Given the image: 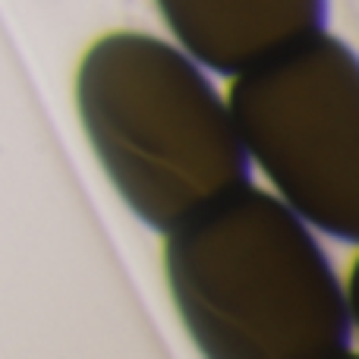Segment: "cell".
I'll return each mask as SVG.
<instances>
[{
    "instance_id": "obj_3",
    "label": "cell",
    "mask_w": 359,
    "mask_h": 359,
    "mask_svg": "<svg viewBox=\"0 0 359 359\" xmlns=\"http://www.w3.org/2000/svg\"><path fill=\"white\" fill-rule=\"evenodd\" d=\"M246 158L322 233L359 236V60L328 32L236 73L227 95Z\"/></svg>"
},
{
    "instance_id": "obj_1",
    "label": "cell",
    "mask_w": 359,
    "mask_h": 359,
    "mask_svg": "<svg viewBox=\"0 0 359 359\" xmlns=\"http://www.w3.org/2000/svg\"><path fill=\"white\" fill-rule=\"evenodd\" d=\"M164 271L205 356L337 359L353 350V309L334 262L284 198L252 183L170 227Z\"/></svg>"
},
{
    "instance_id": "obj_2",
    "label": "cell",
    "mask_w": 359,
    "mask_h": 359,
    "mask_svg": "<svg viewBox=\"0 0 359 359\" xmlns=\"http://www.w3.org/2000/svg\"><path fill=\"white\" fill-rule=\"evenodd\" d=\"M76 111L114 189L155 230L252 183L227 101L183 48L155 35H101L76 69Z\"/></svg>"
},
{
    "instance_id": "obj_4",
    "label": "cell",
    "mask_w": 359,
    "mask_h": 359,
    "mask_svg": "<svg viewBox=\"0 0 359 359\" xmlns=\"http://www.w3.org/2000/svg\"><path fill=\"white\" fill-rule=\"evenodd\" d=\"M180 48L221 76L316 35L328 22V0H155Z\"/></svg>"
}]
</instances>
